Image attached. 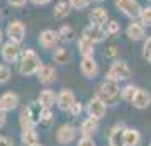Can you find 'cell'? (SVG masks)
Masks as SVG:
<instances>
[{
  "instance_id": "obj_1",
  "label": "cell",
  "mask_w": 151,
  "mask_h": 146,
  "mask_svg": "<svg viewBox=\"0 0 151 146\" xmlns=\"http://www.w3.org/2000/svg\"><path fill=\"white\" fill-rule=\"evenodd\" d=\"M41 66H42V60L39 58V55L36 53L34 49H31V48L22 49L21 58L17 61V70H19V73L22 77L36 75Z\"/></svg>"
},
{
  "instance_id": "obj_2",
  "label": "cell",
  "mask_w": 151,
  "mask_h": 146,
  "mask_svg": "<svg viewBox=\"0 0 151 146\" xmlns=\"http://www.w3.org/2000/svg\"><path fill=\"white\" fill-rule=\"evenodd\" d=\"M97 95L102 99L107 105H117L121 100V88H119V82L114 80H107L97 87Z\"/></svg>"
},
{
  "instance_id": "obj_3",
  "label": "cell",
  "mask_w": 151,
  "mask_h": 146,
  "mask_svg": "<svg viewBox=\"0 0 151 146\" xmlns=\"http://www.w3.org/2000/svg\"><path fill=\"white\" fill-rule=\"evenodd\" d=\"M132 71H131L129 65L126 61H114L110 65V68L107 70V75L105 78L107 80H114V82H126L129 80Z\"/></svg>"
},
{
  "instance_id": "obj_4",
  "label": "cell",
  "mask_w": 151,
  "mask_h": 146,
  "mask_svg": "<svg viewBox=\"0 0 151 146\" xmlns=\"http://www.w3.org/2000/svg\"><path fill=\"white\" fill-rule=\"evenodd\" d=\"M21 53H22V48L19 42L5 41L0 44V56H2L4 63H7V65H14V63L19 61Z\"/></svg>"
},
{
  "instance_id": "obj_5",
  "label": "cell",
  "mask_w": 151,
  "mask_h": 146,
  "mask_svg": "<svg viewBox=\"0 0 151 146\" xmlns=\"http://www.w3.org/2000/svg\"><path fill=\"white\" fill-rule=\"evenodd\" d=\"M26 24L19 19H14V21H10L7 24V27H5V37H7L9 41H14V42H19L21 44L24 39H26Z\"/></svg>"
},
{
  "instance_id": "obj_6",
  "label": "cell",
  "mask_w": 151,
  "mask_h": 146,
  "mask_svg": "<svg viewBox=\"0 0 151 146\" xmlns=\"http://www.w3.org/2000/svg\"><path fill=\"white\" fill-rule=\"evenodd\" d=\"M114 5L119 12H122L126 17L129 19H136L139 17V12H141V5L137 0H114Z\"/></svg>"
},
{
  "instance_id": "obj_7",
  "label": "cell",
  "mask_w": 151,
  "mask_h": 146,
  "mask_svg": "<svg viewBox=\"0 0 151 146\" xmlns=\"http://www.w3.org/2000/svg\"><path fill=\"white\" fill-rule=\"evenodd\" d=\"M75 102H76L75 92L70 90V88H61L58 92V95H56V105L63 112H70V109L73 107Z\"/></svg>"
},
{
  "instance_id": "obj_8",
  "label": "cell",
  "mask_w": 151,
  "mask_h": 146,
  "mask_svg": "<svg viewBox=\"0 0 151 146\" xmlns=\"http://www.w3.org/2000/svg\"><path fill=\"white\" fill-rule=\"evenodd\" d=\"M107 107L109 105L104 102L102 99L99 97V95H95V97H92L87 102V114H88L90 117H97V119H102L104 116H105V112H107Z\"/></svg>"
},
{
  "instance_id": "obj_9",
  "label": "cell",
  "mask_w": 151,
  "mask_h": 146,
  "mask_svg": "<svg viewBox=\"0 0 151 146\" xmlns=\"http://www.w3.org/2000/svg\"><path fill=\"white\" fill-rule=\"evenodd\" d=\"M37 41H39V46L44 49H56L58 48V42L61 41V37L58 34V31H53V29H44L39 37H37Z\"/></svg>"
},
{
  "instance_id": "obj_10",
  "label": "cell",
  "mask_w": 151,
  "mask_h": 146,
  "mask_svg": "<svg viewBox=\"0 0 151 146\" xmlns=\"http://www.w3.org/2000/svg\"><path fill=\"white\" fill-rule=\"evenodd\" d=\"M75 138H76V127L73 124H63L56 131V141L61 146L70 145L71 141H75Z\"/></svg>"
},
{
  "instance_id": "obj_11",
  "label": "cell",
  "mask_w": 151,
  "mask_h": 146,
  "mask_svg": "<svg viewBox=\"0 0 151 146\" xmlns=\"http://www.w3.org/2000/svg\"><path fill=\"white\" fill-rule=\"evenodd\" d=\"M80 71L85 78H95L99 75V65H97L95 58L93 56H82V61H80Z\"/></svg>"
},
{
  "instance_id": "obj_12",
  "label": "cell",
  "mask_w": 151,
  "mask_h": 146,
  "mask_svg": "<svg viewBox=\"0 0 151 146\" xmlns=\"http://www.w3.org/2000/svg\"><path fill=\"white\" fill-rule=\"evenodd\" d=\"M19 104H21V97L15 92H4L0 95V109L2 111L12 112L19 107Z\"/></svg>"
},
{
  "instance_id": "obj_13",
  "label": "cell",
  "mask_w": 151,
  "mask_h": 146,
  "mask_svg": "<svg viewBox=\"0 0 151 146\" xmlns=\"http://www.w3.org/2000/svg\"><path fill=\"white\" fill-rule=\"evenodd\" d=\"M83 36H87L90 41H93L97 44V42H102L105 41V37H107V31H105V27L104 26H95V24H90V26H87V27L83 29Z\"/></svg>"
},
{
  "instance_id": "obj_14",
  "label": "cell",
  "mask_w": 151,
  "mask_h": 146,
  "mask_svg": "<svg viewBox=\"0 0 151 146\" xmlns=\"http://www.w3.org/2000/svg\"><path fill=\"white\" fill-rule=\"evenodd\" d=\"M124 129H126V126L122 122H117L109 129L107 141L110 146H124Z\"/></svg>"
},
{
  "instance_id": "obj_15",
  "label": "cell",
  "mask_w": 151,
  "mask_h": 146,
  "mask_svg": "<svg viewBox=\"0 0 151 146\" xmlns=\"http://www.w3.org/2000/svg\"><path fill=\"white\" fill-rule=\"evenodd\" d=\"M132 107L134 109H139V111H144V109H148L151 104V93L150 90H146V88H137L136 95L132 99Z\"/></svg>"
},
{
  "instance_id": "obj_16",
  "label": "cell",
  "mask_w": 151,
  "mask_h": 146,
  "mask_svg": "<svg viewBox=\"0 0 151 146\" xmlns=\"http://www.w3.org/2000/svg\"><path fill=\"white\" fill-rule=\"evenodd\" d=\"M36 77H37V80H39V83L42 85H51L56 82V70L51 66V65H42L41 68H39V71L36 73Z\"/></svg>"
},
{
  "instance_id": "obj_17",
  "label": "cell",
  "mask_w": 151,
  "mask_h": 146,
  "mask_svg": "<svg viewBox=\"0 0 151 146\" xmlns=\"http://www.w3.org/2000/svg\"><path fill=\"white\" fill-rule=\"evenodd\" d=\"M88 21L90 24H95V26H105L109 22V12L104 7H95L88 12Z\"/></svg>"
},
{
  "instance_id": "obj_18",
  "label": "cell",
  "mask_w": 151,
  "mask_h": 146,
  "mask_svg": "<svg viewBox=\"0 0 151 146\" xmlns=\"http://www.w3.org/2000/svg\"><path fill=\"white\" fill-rule=\"evenodd\" d=\"M126 36L129 37L131 41H141L146 37V31H144V26L141 22H131L127 29H126Z\"/></svg>"
},
{
  "instance_id": "obj_19",
  "label": "cell",
  "mask_w": 151,
  "mask_h": 146,
  "mask_svg": "<svg viewBox=\"0 0 151 146\" xmlns=\"http://www.w3.org/2000/svg\"><path fill=\"white\" fill-rule=\"evenodd\" d=\"M99 126H100V119L97 117H87L80 124V134L82 136H93L97 131H99Z\"/></svg>"
},
{
  "instance_id": "obj_20",
  "label": "cell",
  "mask_w": 151,
  "mask_h": 146,
  "mask_svg": "<svg viewBox=\"0 0 151 146\" xmlns=\"http://www.w3.org/2000/svg\"><path fill=\"white\" fill-rule=\"evenodd\" d=\"M76 46H78V53L82 56H93V53H95V42L90 41L88 37L83 34L76 41Z\"/></svg>"
},
{
  "instance_id": "obj_21",
  "label": "cell",
  "mask_w": 151,
  "mask_h": 146,
  "mask_svg": "<svg viewBox=\"0 0 151 146\" xmlns=\"http://www.w3.org/2000/svg\"><path fill=\"white\" fill-rule=\"evenodd\" d=\"M19 126H21V131H27V129H36V121L32 119L31 112L27 107H22L21 114H19Z\"/></svg>"
},
{
  "instance_id": "obj_22",
  "label": "cell",
  "mask_w": 151,
  "mask_h": 146,
  "mask_svg": "<svg viewBox=\"0 0 151 146\" xmlns=\"http://www.w3.org/2000/svg\"><path fill=\"white\" fill-rule=\"evenodd\" d=\"M70 10H71L70 2L60 0V2H56L55 7H53V17H55L56 21H63V19H66L70 15Z\"/></svg>"
},
{
  "instance_id": "obj_23",
  "label": "cell",
  "mask_w": 151,
  "mask_h": 146,
  "mask_svg": "<svg viewBox=\"0 0 151 146\" xmlns=\"http://www.w3.org/2000/svg\"><path fill=\"white\" fill-rule=\"evenodd\" d=\"M56 95H58V93H55L51 88H44V90L39 92L37 102H39L44 109H51V107L56 104Z\"/></svg>"
},
{
  "instance_id": "obj_24",
  "label": "cell",
  "mask_w": 151,
  "mask_h": 146,
  "mask_svg": "<svg viewBox=\"0 0 151 146\" xmlns=\"http://www.w3.org/2000/svg\"><path fill=\"white\" fill-rule=\"evenodd\" d=\"M141 145V132L136 127L124 129V146H139Z\"/></svg>"
},
{
  "instance_id": "obj_25",
  "label": "cell",
  "mask_w": 151,
  "mask_h": 146,
  "mask_svg": "<svg viewBox=\"0 0 151 146\" xmlns=\"http://www.w3.org/2000/svg\"><path fill=\"white\" fill-rule=\"evenodd\" d=\"M51 58H53V61L58 63V65H66V63H70V60H71V53H70L68 48L58 46V48L53 51Z\"/></svg>"
},
{
  "instance_id": "obj_26",
  "label": "cell",
  "mask_w": 151,
  "mask_h": 146,
  "mask_svg": "<svg viewBox=\"0 0 151 146\" xmlns=\"http://www.w3.org/2000/svg\"><path fill=\"white\" fill-rule=\"evenodd\" d=\"M21 143L22 146H34L39 143V134L36 129H27L21 132Z\"/></svg>"
},
{
  "instance_id": "obj_27",
  "label": "cell",
  "mask_w": 151,
  "mask_h": 146,
  "mask_svg": "<svg viewBox=\"0 0 151 146\" xmlns=\"http://www.w3.org/2000/svg\"><path fill=\"white\" fill-rule=\"evenodd\" d=\"M58 34H60V37H61V41L71 42V41H75L76 31H75V27H73V26H68V24H65V26H61V27L58 29Z\"/></svg>"
},
{
  "instance_id": "obj_28",
  "label": "cell",
  "mask_w": 151,
  "mask_h": 146,
  "mask_svg": "<svg viewBox=\"0 0 151 146\" xmlns=\"http://www.w3.org/2000/svg\"><path fill=\"white\" fill-rule=\"evenodd\" d=\"M136 92H137V87H134V85H131V83L126 85L124 88H121V99H122L124 102H132Z\"/></svg>"
},
{
  "instance_id": "obj_29",
  "label": "cell",
  "mask_w": 151,
  "mask_h": 146,
  "mask_svg": "<svg viewBox=\"0 0 151 146\" xmlns=\"http://www.w3.org/2000/svg\"><path fill=\"white\" fill-rule=\"evenodd\" d=\"M12 78V70L7 63H0V83H7Z\"/></svg>"
},
{
  "instance_id": "obj_30",
  "label": "cell",
  "mask_w": 151,
  "mask_h": 146,
  "mask_svg": "<svg viewBox=\"0 0 151 146\" xmlns=\"http://www.w3.org/2000/svg\"><path fill=\"white\" fill-rule=\"evenodd\" d=\"M139 22L143 24L144 27L146 26H151V5H148V7H143L141 9V12H139Z\"/></svg>"
},
{
  "instance_id": "obj_31",
  "label": "cell",
  "mask_w": 151,
  "mask_h": 146,
  "mask_svg": "<svg viewBox=\"0 0 151 146\" xmlns=\"http://www.w3.org/2000/svg\"><path fill=\"white\" fill-rule=\"evenodd\" d=\"M55 122V114H53V111L51 109H44L42 111V114H41V119H39V124L41 126H51Z\"/></svg>"
},
{
  "instance_id": "obj_32",
  "label": "cell",
  "mask_w": 151,
  "mask_h": 146,
  "mask_svg": "<svg viewBox=\"0 0 151 146\" xmlns=\"http://www.w3.org/2000/svg\"><path fill=\"white\" fill-rule=\"evenodd\" d=\"M143 58L151 65V36L144 37V42H143Z\"/></svg>"
},
{
  "instance_id": "obj_33",
  "label": "cell",
  "mask_w": 151,
  "mask_h": 146,
  "mask_svg": "<svg viewBox=\"0 0 151 146\" xmlns=\"http://www.w3.org/2000/svg\"><path fill=\"white\" fill-rule=\"evenodd\" d=\"M105 31H107L109 36H117L119 32H121V26H119L117 21H109L107 24H105Z\"/></svg>"
},
{
  "instance_id": "obj_34",
  "label": "cell",
  "mask_w": 151,
  "mask_h": 146,
  "mask_svg": "<svg viewBox=\"0 0 151 146\" xmlns=\"http://www.w3.org/2000/svg\"><path fill=\"white\" fill-rule=\"evenodd\" d=\"M71 9H75V10H83V9H87L90 5V2L92 0H68Z\"/></svg>"
},
{
  "instance_id": "obj_35",
  "label": "cell",
  "mask_w": 151,
  "mask_h": 146,
  "mask_svg": "<svg viewBox=\"0 0 151 146\" xmlns=\"http://www.w3.org/2000/svg\"><path fill=\"white\" fill-rule=\"evenodd\" d=\"M76 146H97L93 136H82L76 141Z\"/></svg>"
},
{
  "instance_id": "obj_36",
  "label": "cell",
  "mask_w": 151,
  "mask_h": 146,
  "mask_svg": "<svg viewBox=\"0 0 151 146\" xmlns=\"http://www.w3.org/2000/svg\"><path fill=\"white\" fill-rule=\"evenodd\" d=\"M117 55H119L117 44H114V42H112V44H109V46H107V49H105V56H107V58H110V60H114Z\"/></svg>"
},
{
  "instance_id": "obj_37",
  "label": "cell",
  "mask_w": 151,
  "mask_h": 146,
  "mask_svg": "<svg viewBox=\"0 0 151 146\" xmlns=\"http://www.w3.org/2000/svg\"><path fill=\"white\" fill-rule=\"evenodd\" d=\"M82 112H83V105H82V102H78V100H76L75 104H73V107L70 109V114H71L73 117H78Z\"/></svg>"
},
{
  "instance_id": "obj_38",
  "label": "cell",
  "mask_w": 151,
  "mask_h": 146,
  "mask_svg": "<svg viewBox=\"0 0 151 146\" xmlns=\"http://www.w3.org/2000/svg\"><path fill=\"white\" fill-rule=\"evenodd\" d=\"M27 2L29 0H7V4L10 5V7H14V9H22Z\"/></svg>"
},
{
  "instance_id": "obj_39",
  "label": "cell",
  "mask_w": 151,
  "mask_h": 146,
  "mask_svg": "<svg viewBox=\"0 0 151 146\" xmlns=\"http://www.w3.org/2000/svg\"><path fill=\"white\" fill-rule=\"evenodd\" d=\"M0 146H14V141L7 136H0Z\"/></svg>"
},
{
  "instance_id": "obj_40",
  "label": "cell",
  "mask_w": 151,
  "mask_h": 146,
  "mask_svg": "<svg viewBox=\"0 0 151 146\" xmlns=\"http://www.w3.org/2000/svg\"><path fill=\"white\" fill-rule=\"evenodd\" d=\"M5 124H7V112L0 109V127H4Z\"/></svg>"
},
{
  "instance_id": "obj_41",
  "label": "cell",
  "mask_w": 151,
  "mask_h": 146,
  "mask_svg": "<svg viewBox=\"0 0 151 146\" xmlns=\"http://www.w3.org/2000/svg\"><path fill=\"white\" fill-rule=\"evenodd\" d=\"M32 5H39V7H42V5H48V4H51V0H29Z\"/></svg>"
},
{
  "instance_id": "obj_42",
  "label": "cell",
  "mask_w": 151,
  "mask_h": 146,
  "mask_svg": "<svg viewBox=\"0 0 151 146\" xmlns=\"http://www.w3.org/2000/svg\"><path fill=\"white\" fill-rule=\"evenodd\" d=\"M4 36H5V31H2V29H0V44L4 42Z\"/></svg>"
},
{
  "instance_id": "obj_43",
  "label": "cell",
  "mask_w": 151,
  "mask_h": 146,
  "mask_svg": "<svg viewBox=\"0 0 151 146\" xmlns=\"http://www.w3.org/2000/svg\"><path fill=\"white\" fill-rule=\"evenodd\" d=\"M92 2H97V4H102L104 0H92Z\"/></svg>"
},
{
  "instance_id": "obj_44",
  "label": "cell",
  "mask_w": 151,
  "mask_h": 146,
  "mask_svg": "<svg viewBox=\"0 0 151 146\" xmlns=\"http://www.w3.org/2000/svg\"><path fill=\"white\" fill-rule=\"evenodd\" d=\"M34 146H42V145H39V143H37V145H34Z\"/></svg>"
},
{
  "instance_id": "obj_45",
  "label": "cell",
  "mask_w": 151,
  "mask_h": 146,
  "mask_svg": "<svg viewBox=\"0 0 151 146\" xmlns=\"http://www.w3.org/2000/svg\"><path fill=\"white\" fill-rule=\"evenodd\" d=\"M0 19H2V10H0Z\"/></svg>"
},
{
  "instance_id": "obj_46",
  "label": "cell",
  "mask_w": 151,
  "mask_h": 146,
  "mask_svg": "<svg viewBox=\"0 0 151 146\" xmlns=\"http://www.w3.org/2000/svg\"><path fill=\"white\" fill-rule=\"evenodd\" d=\"M107 146H110V145H107Z\"/></svg>"
},
{
  "instance_id": "obj_47",
  "label": "cell",
  "mask_w": 151,
  "mask_h": 146,
  "mask_svg": "<svg viewBox=\"0 0 151 146\" xmlns=\"http://www.w3.org/2000/svg\"><path fill=\"white\" fill-rule=\"evenodd\" d=\"M150 146H151V143H150Z\"/></svg>"
},
{
  "instance_id": "obj_48",
  "label": "cell",
  "mask_w": 151,
  "mask_h": 146,
  "mask_svg": "<svg viewBox=\"0 0 151 146\" xmlns=\"http://www.w3.org/2000/svg\"><path fill=\"white\" fill-rule=\"evenodd\" d=\"M150 2H151V0H150Z\"/></svg>"
}]
</instances>
